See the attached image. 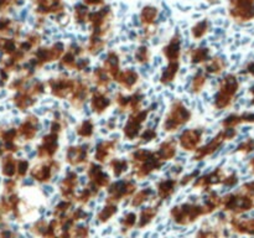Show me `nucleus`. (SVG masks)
<instances>
[{
  "mask_svg": "<svg viewBox=\"0 0 254 238\" xmlns=\"http://www.w3.org/2000/svg\"><path fill=\"white\" fill-rule=\"evenodd\" d=\"M236 2L240 6V11H242L243 16L250 17L254 14V0H236Z\"/></svg>",
  "mask_w": 254,
  "mask_h": 238,
  "instance_id": "1",
  "label": "nucleus"
}]
</instances>
